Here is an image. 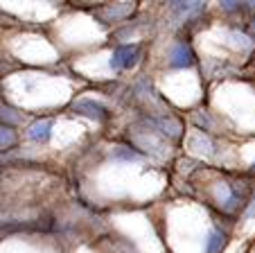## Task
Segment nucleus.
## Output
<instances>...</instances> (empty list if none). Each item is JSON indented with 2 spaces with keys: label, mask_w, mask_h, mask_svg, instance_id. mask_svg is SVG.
Segmentation results:
<instances>
[{
  "label": "nucleus",
  "mask_w": 255,
  "mask_h": 253,
  "mask_svg": "<svg viewBox=\"0 0 255 253\" xmlns=\"http://www.w3.org/2000/svg\"><path fill=\"white\" fill-rule=\"evenodd\" d=\"M140 57L138 45H120L111 54V68H131Z\"/></svg>",
  "instance_id": "obj_1"
},
{
  "label": "nucleus",
  "mask_w": 255,
  "mask_h": 253,
  "mask_svg": "<svg viewBox=\"0 0 255 253\" xmlns=\"http://www.w3.org/2000/svg\"><path fill=\"white\" fill-rule=\"evenodd\" d=\"M169 59H172L169 63H172L174 68H188V66H192L194 63V52H192V48H190L185 41H181V43H176L172 48Z\"/></svg>",
  "instance_id": "obj_2"
},
{
  "label": "nucleus",
  "mask_w": 255,
  "mask_h": 253,
  "mask_svg": "<svg viewBox=\"0 0 255 253\" xmlns=\"http://www.w3.org/2000/svg\"><path fill=\"white\" fill-rule=\"evenodd\" d=\"M72 109L77 111V113H84V115H88V118L97 120V122H104V120L109 118V113H106L104 106H102V104H95V102H91V100L77 102V104L72 106Z\"/></svg>",
  "instance_id": "obj_3"
},
{
  "label": "nucleus",
  "mask_w": 255,
  "mask_h": 253,
  "mask_svg": "<svg viewBox=\"0 0 255 253\" xmlns=\"http://www.w3.org/2000/svg\"><path fill=\"white\" fill-rule=\"evenodd\" d=\"M50 134H52V120L50 118L36 120V122L29 127V136H32V140H39V143L50 140Z\"/></svg>",
  "instance_id": "obj_4"
},
{
  "label": "nucleus",
  "mask_w": 255,
  "mask_h": 253,
  "mask_svg": "<svg viewBox=\"0 0 255 253\" xmlns=\"http://www.w3.org/2000/svg\"><path fill=\"white\" fill-rule=\"evenodd\" d=\"M224 247H226V233H222V231H212V233L208 235L206 253H219Z\"/></svg>",
  "instance_id": "obj_5"
},
{
  "label": "nucleus",
  "mask_w": 255,
  "mask_h": 253,
  "mask_svg": "<svg viewBox=\"0 0 255 253\" xmlns=\"http://www.w3.org/2000/svg\"><path fill=\"white\" fill-rule=\"evenodd\" d=\"M16 145V134L7 127V124H0V152L14 147Z\"/></svg>",
  "instance_id": "obj_6"
},
{
  "label": "nucleus",
  "mask_w": 255,
  "mask_h": 253,
  "mask_svg": "<svg viewBox=\"0 0 255 253\" xmlns=\"http://www.w3.org/2000/svg\"><path fill=\"white\" fill-rule=\"evenodd\" d=\"M251 174H253V177H255V163H253V167H251Z\"/></svg>",
  "instance_id": "obj_7"
}]
</instances>
